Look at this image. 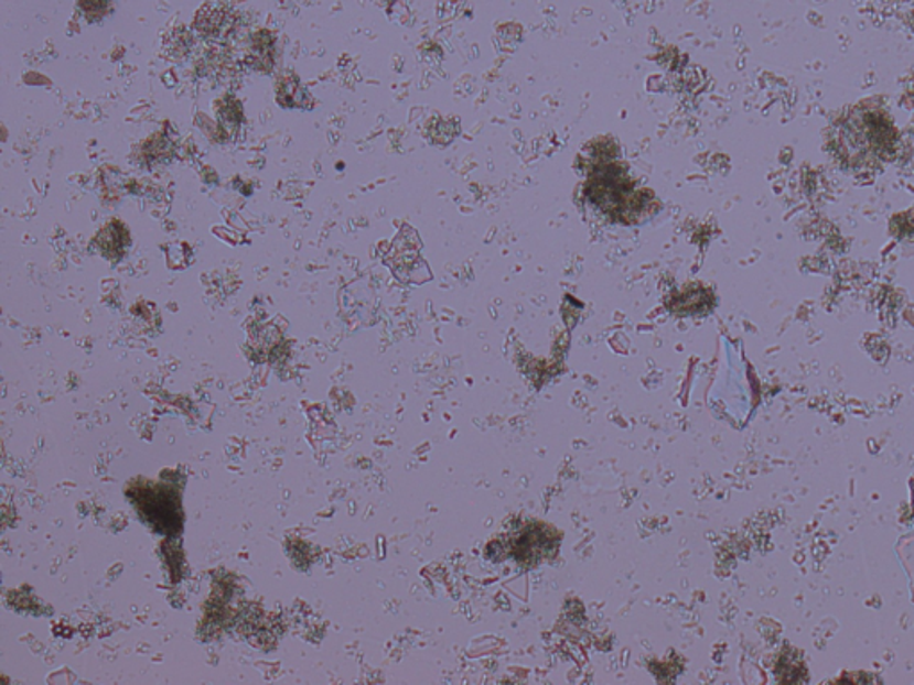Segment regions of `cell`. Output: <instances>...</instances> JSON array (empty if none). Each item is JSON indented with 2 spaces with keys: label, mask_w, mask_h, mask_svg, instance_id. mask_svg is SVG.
Segmentation results:
<instances>
[{
  "label": "cell",
  "mask_w": 914,
  "mask_h": 685,
  "mask_svg": "<svg viewBox=\"0 0 914 685\" xmlns=\"http://www.w3.org/2000/svg\"><path fill=\"white\" fill-rule=\"evenodd\" d=\"M111 0H79V8L89 19H100L108 11Z\"/></svg>",
  "instance_id": "277c9868"
},
{
  "label": "cell",
  "mask_w": 914,
  "mask_h": 685,
  "mask_svg": "<svg viewBox=\"0 0 914 685\" xmlns=\"http://www.w3.org/2000/svg\"><path fill=\"white\" fill-rule=\"evenodd\" d=\"M236 17L226 6L207 4L195 17V31L202 40L209 43L226 45L238 31Z\"/></svg>",
  "instance_id": "6da1fadb"
},
{
  "label": "cell",
  "mask_w": 914,
  "mask_h": 685,
  "mask_svg": "<svg viewBox=\"0 0 914 685\" xmlns=\"http://www.w3.org/2000/svg\"><path fill=\"white\" fill-rule=\"evenodd\" d=\"M172 42H166V47L170 48V59H181V57L189 56L190 47H192V39L189 33L184 31H175L172 36Z\"/></svg>",
  "instance_id": "3957f363"
},
{
  "label": "cell",
  "mask_w": 914,
  "mask_h": 685,
  "mask_svg": "<svg viewBox=\"0 0 914 685\" xmlns=\"http://www.w3.org/2000/svg\"><path fill=\"white\" fill-rule=\"evenodd\" d=\"M273 39L270 34L259 33L250 40L249 54H247V62L252 68L268 72L273 66Z\"/></svg>",
  "instance_id": "7a4b0ae2"
}]
</instances>
